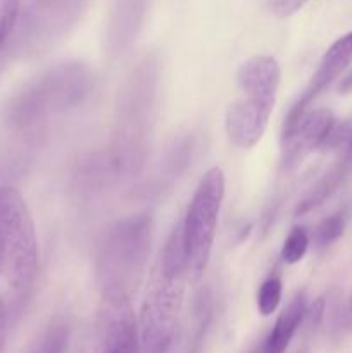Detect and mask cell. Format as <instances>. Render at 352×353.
I'll return each mask as SVG.
<instances>
[{
    "label": "cell",
    "mask_w": 352,
    "mask_h": 353,
    "mask_svg": "<svg viewBox=\"0 0 352 353\" xmlns=\"http://www.w3.org/2000/svg\"><path fill=\"white\" fill-rule=\"evenodd\" d=\"M344 155H347L349 159H352V140H351V143H349V148H347V152H345Z\"/></svg>",
    "instance_id": "cell-23"
},
{
    "label": "cell",
    "mask_w": 352,
    "mask_h": 353,
    "mask_svg": "<svg viewBox=\"0 0 352 353\" xmlns=\"http://www.w3.org/2000/svg\"><path fill=\"white\" fill-rule=\"evenodd\" d=\"M37 274L38 240L26 200L12 186H0V276L23 295Z\"/></svg>",
    "instance_id": "cell-5"
},
{
    "label": "cell",
    "mask_w": 352,
    "mask_h": 353,
    "mask_svg": "<svg viewBox=\"0 0 352 353\" xmlns=\"http://www.w3.org/2000/svg\"><path fill=\"white\" fill-rule=\"evenodd\" d=\"M21 0H0V48L9 40L19 17Z\"/></svg>",
    "instance_id": "cell-18"
},
{
    "label": "cell",
    "mask_w": 352,
    "mask_h": 353,
    "mask_svg": "<svg viewBox=\"0 0 352 353\" xmlns=\"http://www.w3.org/2000/svg\"><path fill=\"white\" fill-rule=\"evenodd\" d=\"M352 169V159L345 155H337V161L321 174V178L311 186L309 192L306 193L295 209V216H304L311 210L317 209L321 203L326 202L331 195L338 190V186L345 181Z\"/></svg>",
    "instance_id": "cell-13"
},
{
    "label": "cell",
    "mask_w": 352,
    "mask_h": 353,
    "mask_svg": "<svg viewBox=\"0 0 352 353\" xmlns=\"http://www.w3.org/2000/svg\"><path fill=\"white\" fill-rule=\"evenodd\" d=\"M347 324L352 330V295L351 299H349V305H347Z\"/></svg>",
    "instance_id": "cell-22"
},
{
    "label": "cell",
    "mask_w": 352,
    "mask_h": 353,
    "mask_svg": "<svg viewBox=\"0 0 352 353\" xmlns=\"http://www.w3.org/2000/svg\"><path fill=\"white\" fill-rule=\"evenodd\" d=\"M352 65V31L345 33L338 40H335L330 45L324 55L321 57L313 78L307 83L304 92L300 93L299 99L292 103V107L286 112L285 121H283L282 130L292 126L306 110H309V105L331 85L335 79L340 78L345 71Z\"/></svg>",
    "instance_id": "cell-10"
},
{
    "label": "cell",
    "mask_w": 352,
    "mask_h": 353,
    "mask_svg": "<svg viewBox=\"0 0 352 353\" xmlns=\"http://www.w3.org/2000/svg\"><path fill=\"white\" fill-rule=\"evenodd\" d=\"M264 2L269 12L275 14L280 19H285V17L293 16L297 10L302 9L307 0H264Z\"/></svg>",
    "instance_id": "cell-19"
},
{
    "label": "cell",
    "mask_w": 352,
    "mask_h": 353,
    "mask_svg": "<svg viewBox=\"0 0 352 353\" xmlns=\"http://www.w3.org/2000/svg\"><path fill=\"white\" fill-rule=\"evenodd\" d=\"M283 293V283L278 276H269L257 292V310L261 316L268 317L280 307Z\"/></svg>",
    "instance_id": "cell-16"
},
{
    "label": "cell",
    "mask_w": 352,
    "mask_h": 353,
    "mask_svg": "<svg viewBox=\"0 0 352 353\" xmlns=\"http://www.w3.org/2000/svg\"><path fill=\"white\" fill-rule=\"evenodd\" d=\"M93 72L83 62H62L23 97L17 112L24 124L45 123L81 105L93 92Z\"/></svg>",
    "instance_id": "cell-7"
},
{
    "label": "cell",
    "mask_w": 352,
    "mask_h": 353,
    "mask_svg": "<svg viewBox=\"0 0 352 353\" xmlns=\"http://www.w3.org/2000/svg\"><path fill=\"white\" fill-rule=\"evenodd\" d=\"M71 343V327L62 317L52 319L40 331L26 353H68Z\"/></svg>",
    "instance_id": "cell-14"
},
{
    "label": "cell",
    "mask_w": 352,
    "mask_h": 353,
    "mask_svg": "<svg viewBox=\"0 0 352 353\" xmlns=\"http://www.w3.org/2000/svg\"><path fill=\"white\" fill-rule=\"evenodd\" d=\"M338 90H340L342 93L352 92V72L349 76H345L344 79H342V83H340V86H338Z\"/></svg>",
    "instance_id": "cell-21"
},
{
    "label": "cell",
    "mask_w": 352,
    "mask_h": 353,
    "mask_svg": "<svg viewBox=\"0 0 352 353\" xmlns=\"http://www.w3.org/2000/svg\"><path fill=\"white\" fill-rule=\"evenodd\" d=\"M140 333L131 299L109 293L102 295L99 310V352L140 353Z\"/></svg>",
    "instance_id": "cell-8"
},
{
    "label": "cell",
    "mask_w": 352,
    "mask_h": 353,
    "mask_svg": "<svg viewBox=\"0 0 352 353\" xmlns=\"http://www.w3.org/2000/svg\"><path fill=\"white\" fill-rule=\"evenodd\" d=\"M6 338H7V309L0 300V353L6 350Z\"/></svg>",
    "instance_id": "cell-20"
},
{
    "label": "cell",
    "mask_w": 352,
    "mask_h": 353,
    "mask_svg": "<svg viewBox=\"0 0 352 353\" xmlns=\"http://www.w3.org/2000/svg\"><path fill=\"white\" fill-rule=\"evenodd\" d=\"M86 0H40L37 7L38 40H61L81 17Z\"/></svg>",
    "instance_id": "cell-11"
},
{
    "label": "cell",
    "mask_w": 352,
    "mask_h": 353,
    "mask_svg": "<svg viewBox=\"0 0 352 353\" xmlns=\"http://www.w3.org/2000/svg\"><path fill=\"white\" fill-rule=\"evenodd\" d=\"M335 126V116L328 109L306 110L295 123L282 130V169L290 172L299 168L313 152L323 148Z\"/></svg>",
    "instance_id": "cell-9"
},
{
    "label": "cell",
    "mask_w": 352,
    "mask_h": 353,
    "mask_svg": "<svg viewBox=\"0 0 352 353\" xmlns=\"http://www.w3.org/2000/svg\"><path fill=\"white\" fill-rule=\"evenodd\" d=\"M345 224H347V217H345L344 210L331 214L326 219L321 221L317 224L316 231H314V243H316V247L323 250V248H328L333 243H337L342 238V234H344Z\"/></svg>",
    "instance_id": "cell-15"
},
{
    "label": "cell",
    "mask_w": 352,
    "mask_h": 353,
    "mask_svg": "<svg viewBox=\"0 0 352 353\" xmlns=\"http://www.w3.org/2000/svg\"><path fill=\"white\" fill-rule=\"evenodd\" d=\"M311 238L307 234L306 228L295 226L292 228V231L289 233V236L285 238L282 247V259L286 264H297L304 259V255L307 254V248H309Z\"/></svg>",
    "instance_id": "cell-17"
},
{
    "label": "cell",
    "mask_w": 352,
    "mask_h": 353,
    "mask_svg": "<svg viewBox=\"0 0 352 353\" xmlns=\"http://www.w3.org/2000/svg\"><path fill=\"white\" fill-rule=\"evenodd\" d=\"M152 243V217L147 212L116 221L104 234L95 257L100 295H133L147 269Z\"/></svg>",
    "instance_id": "cell-3"
},
{
    "label": "cell",
    "mask_w": 352,
    "mask_h": 353,
    "mask_svg": "<svg viewBox=\"0 0 352 353\" xmlns=\"http://www.w3.org/2000/svg\"><path fill=\"white\" fill-rule=\"evenodd\" d=\"M223 200L224 172L219 168H211L200 178L182 221L190 283H199L209 265Z\"/></svg>",
    "instance_id": "cell-6"
},
{
    "label": "cell",
    "mask_w": 352,
    "mask_h": 353,
    "mask_svg": "<svg viewBox=\"0 0 352 353\" xmlns=\"http://www.w3.org/2000/svg\"><path fill=\"white\" fill-rule=\"evenodd\" d=\"M297 353H309V350H307V347H302Z\"/></svg>",
    "instance_id": "cell-24"
},
{
    "label": "cell",
    "mask_w": 352,
    "mask_h": 353,
    "mask_svg": "<svg viewBox=\"0 0 352 353\" xmlns=\"http://www.w3.org/2000/svg\"><path fill=\"white\" fill-rule=\"evenodd\" d=\"M161 62L145 55L124 79L114 117L110 148L107 150L119 178L137 174L145 162L159 102Z\"/></svg>",
    "instance_id": "cell-1"
},
{
    "label": "cell",
    "mask_w": 352,
    "mask_h": 353,
    "mask_svg": "<svg viewBox=\"0 0 352 353\" xmlns=\"http://www.w3.org/2000/svg\"><path fill=\"white\" fill-rule=\"evenodd\" d=\"M188 281L182 223H178L155 259L141 300L138 333L144 353H166L171 348Z\"/></svg>",
    "instance_id": "cell-2"
},
{
    "label": "cell",
    "mask_w": 352,
    "mask_h": 353,
    "mask_svg": "<svg viewBox=\"0 0 352 353\" xmlns=\"http://www.w3.org/2000/svg\"><path fill=\"white\" fill-rule=\"evenodd\" d=\"M306 293L299 292L290 300L289 305L282 310V314L276 317L275 326L271 327V331H269L268 336L264 338V341H262V345L255 353H285L290 341L293 340L299 327L306 321Z\"/></svg>",
    "instance_id": "cell-12"
},
{
    "label": "cell",
    "mask_w": 352,
    "mask_h": 353,
    "mask_svg": "<svg viewBox=\"0 0 352 353\" xmlns=\"http://www.w3.org/2000/svg\"><path fill=\"white\" fill-rule=\"evenodd\" d=\"M282 69L271 55H254L237 71L238 97L228 105L224 128L237 148H252L268 128L276 103Z\"/></svg>",
    "instance_id": "cell-4"
}]
</instances>
